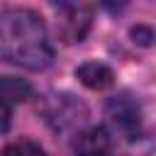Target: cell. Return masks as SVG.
Here are the masks:
<instances>
[{
  "mask_svg": "<svg viewBox=\"0 0 156 156\" xmlns=\"http://www.w3.org/2000/svg\"><path fill=\"white\" fill-rule=\"evenodd\" d=\"M0 58L29 71H41L51 63L54 46L39 12L29 7L0 12Z\"/></svg>",
  "mask_w": 156,
  "mask_h": 156,
  "instance_id": "cell-1",
  "label": "cell"
},
{
  "mask_svg": "<svg viewBox=\"0 0 156 156\" xmlns=\"http://www.w3.org/2000/svg\"><path fill=\"white\" fill-rule=\"evenodd\" d=\"M41 115L54 129L66 132L83 124L88 117V110L78 98L68 93H56V95H46V100L41 102Z\"/></svg>",
  "mask_w": 156,
  "mask_h": 156,
  "instance_id": "cell-2",
  "label": "cell"
},
{
  "mask_svg": "<svg viewBox=\"0 0 156 156\" xmlns=\"http://www.w3.org/2000/svg\"><path fill=\"white\" fill-rule=\"evenodd\" d=\"M93 24V5L85 2H58L56 5V32L66 44L83 41Z\"/></svg>",
  "mask_w": 156,
  "mask_h": 156,
  "instance_id": "cell-3",
  "label": "cell"
},
{
  "mask_svg": "<svg viewBox=\"0 0 156 156\" xmlns=\"http://www.w3.org/2000/svg\"><path fill=\"white\" fill-rule=\"evenodd\" d=\"M107 119L112 129L124 139H136L141 132V110L139 102L129 95H117L107 102Z\"/></svg>",
  "mask_w": 156,
  "mask_h": 156,
  "instance_id": "cell-4",
  "label": "cell"
},
{
  "mask_svg": "<svg viewBox=\"0 0 156 156\" xmlns=\"http://www.w3.org/2000/svg\"><path fill=\"white\" fill-rule=\"evenodd\" d=\"M76 156H110L112 151V136L105 127H85L73 139Z\"/></svg>",
  "mask_w": 156,
  "mask_h": 156,
  "instance_id": "cell-5",
  "label": "cell"
},
{
  "mask_svg": "<svg viewBox=\"0 0 156 156\" xmlns=\"http://www.w3.org/2000/svg\"><path fill=\"white\" fill-rule=\"evenodd\" d=\"M76 78L90 90H105V88H110L115 83L112 68L105 66V63H98V61H88V63L78 66L76 68Z\"/></svg>",
  "mask_w": 156,
  "mask_h": 156,
  "instance_id": "cell-6",
  "label": "cell"
},
{
  "mask_svg": "<svg viewBox=\"0 0 156 156\" xmlns=\"http://www.w3.org/2000/svg\"><path fill=\"white\" fill-rule=\"evenodd\" d=\"M32 93H34V88L29 80L17 78V76H0V100L5 105L24 102L32 98Z\"/></svg>",
  "mask_w": 156,
  "mask_h": 156,
  "instance_id": "cell-7",
  "label": "cell"
},
{
  "mask_svg": "<svg viewBox=\"0 0 156 156\" xmlns=\"http://www.w3.org/2000/svg\"><path fill=\"white\" fill-rule=\"evenodd\" d=\"M0 156H44V149L32 139H17L2 149Z\"/></svg>",
  "mask_w": 156,
  "mask_h": 156,
  "instance_id": "cell-8",
  "label": "cell"
},
{
  "mask_svg": "<svg viewBox=\"0 0 156 156\" xmlns=\"http://www.w3.org/2000/svg\"><path fill=\"white\" fill-rule=\"evenodd\" d=\"M132 39H134L136 44H141V46H149V44H151V39H154V32H151V27L136 24V27L132 29Z\"/></svg>",
  "mask_w": 156,
  "mask_h": 156,
  "instance_id": "cell-9",
  "label": "cell"
},
{
  "mask_svg": "<svg viewBox=\"0 0 156 156\" xmlns=\"http://www.w3.org/2000/svg\"><path fill=\"white\" fill-rule=\"evenodd\" d=\"M10 105H5L2 100H0V132H5L7 127H10Z\"/></svg>",
  "mask_w": 156,
  "mask_h": 156,
  "instance_id": "cell-10",
  "label": "cell"
}]
</instances>
